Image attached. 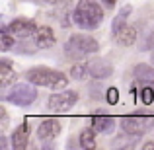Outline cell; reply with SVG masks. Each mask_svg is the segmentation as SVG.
Masks as SVG:
<instances>
[{
    "label": "cell",
    "mask_w": 154,
    "mask_h": 150,
    "mask_svg": "<svg viewBox=\"0 0 154 150\" xmlns=\"http://www.w3.org/2000/svg\"><path fill=\"white\" fill-rule=\"evenodd\" d=\"M0 113H2V127H8V115H6V111L2 109Z\"/></svg>",
    "instance_id": "obj_23"
},
{
    "label": "cell",
    "mask_w": 154,
    "mask_h": 150,
    "mask_svg": "<svg viewBox=\"0 0 154 150\" xmlns=\"http://www.w3.org/2000/svg\"><path fill=\"white\" fill-rule=\"evenodd\" d=\"M105 99L109 101V103L111 105H115L117 101H119V90H117V88H109V90H105Z\"/></svg>",
    "instance_id": "obj_21"
},
{
    "label": "cell",
    "mask_w": 154,
    "mask_h": 150,
    "mask_svg": "<svg viewBox=\"0 0 154 150\" xmlns=\"http://www.w3.org/2000/svg\"><path fill=\"white\" fill-rule=\"evenodd\" d=\"M64 51L70 59L74 60H80L82 57H88V55H94L98 51V41L90 35H82V33H76V35H70L64 45Z\"/></svg>",
    "instance_id": "obj_3"
},
{
    "label": "cell",
    "mask_w": 154,
    "mask_h": 150,
    "mask_svg": "<svg viewBox=\"0 0 154 150\" xmlns=\"http://www.w3.org/2000/svg\"><path fill=\"white\" fill-rule=\"evenodd\" d=\"M43 2H47V4H60V2H64V0H43Z\"/></svg>",
    "instance_id": "obj_24"
},
{
    "label": "cell",
    "mask_w": 154,
    "mask_h": 150,
    "mask_svg": "<svg viewBox=\"0 0 154 150\" xmlns=\"http://www.w3.org/2000/svg\"><path fill=\"white\" fill-rule=\"evenodd\" d=\"M115 37H117V43H119L121 47H131V45H135V41H137V29L133 26H125Z\"/></svg>",
    "instance_id": "obj_14"
},
{
    "label": "cell",
    "mask_w": 154,
    "mask_h": 150,
    "mask_svg": "<svg viewBox=\"0 0 154 150\" xmlns=\"http://www.w3.org/2000/svg\"><path fill=\"white\" fill-rule=\"evenodd\" d=\"M144 150H154V142H146L144 144Z\"/></svg>",
    "instance_id": "obj_25"
},
{
    "label": "cell",
    "mask_w": 154,
    "mask_h": 150,
    "mask_svg": "<svg viewBox=\"0 0 154 150\" xmlns=\"http://www.w3.org/2000/svg\"><path fill=\"white\" fill-rule=\"evenodd\" d=\"M27 140H29V125L23 121L20 127H16V131L12 133V148L22 150L27 146Z\"/></svg>",
    "instance_id": "obj_11"
},
{
    "label": "cell",
    "mask_w": 154,
    "mask_h": 150,
    "mask_svg": "<svg viewBox=\"0 0 154 150\" xmlns=\"http://www.w3.org/2000/svg\"><path fill=\"white\" fill-rule=\"evenodd\" d=\"M140 99H143L144 105H150L152 101H154V90H152V88H148V86H144L143 90H140Z\"/></svg>",
    "instance_id": "obj_20"
},
{
    "label": "cell",
    "mask_w": 154,
    "mask_h": 150,
    "mask_svg": "<svg viewBox=\"0 0 154 150\" xmlns=\"http://www.w3.org/2000/svg\"><path fill=\"white\" fill-rule=\"evenodd\" d=\"M0 86L2 88H6L10 82H14V78H16V70L12 68V63L8 59H2L0 60Z\"/></svg>",
    "instance_id": "obj_15"
},
{
    "label": "cell",
    "mask_w": 154,
    "mask_h": 150,
    "mask_svg": "<svg viewBox=\"0 0 154 150\" xmlns=\"http://www.w3.org/2000/svg\"><path fill=\"white\" fill-rule=\"evenodd\" d=\"M135 78L143 82H154V66L148 64H137L135 66Z\"/></svg>",
    "instance_id": "obj_16"
},
{
    "label": "cell",
    "mask_w": 154,
    "mask_h": 150,
    "mask_svg": "<svg viewBox=\"0 0 154 150\" xmlns=\"http://www.w3.org/2000/svg\"><path fill=\"white\" fill-rule=\"evenodd\" d=\"M26 78L35 86L51 88V90H64L68 84V78L60 70H53V68H45V66H37V68L27 70Z\"/></svg>",
    "instance_id": "obj_2"
},
{
    "label": "cell",
    "mask_w": 154,
    "mask_h": 150,
    "mask_svg": "<svg viewBox=\"0 0 154 150\" xmlns=\"http://www.w3.org/2000/svg\"><path fill=\"white\" fill-rule=\"evenodd\" d=\"M78 101V92L74 90H60L59 94H53L47 105H49L51 111L55 113H66L68 109L74 107V103Z\"/></svg>",
    "instance_id": "obj_5"
},
{
    "label": "cell",
    "mask_w": 154,
    "mask_h": 150,
    "mask_svg": "<svg viewBox=\"0 0 154 150\" xmlns=\"http://www.w3.org/2000/svg\"><path fill=\"white\" fill-rule=\"evenodd\" d=\"M33 41L37 45V49H49V47H53L57 43V37H55L51 27L43 26V27H37V31L33 35Z\"/></svg>",
    "instance_id": "obj_10"
},
{
    "label": "cell",
    "mask_w": 154,
    "mask_h": 150,
    "mask_svg": "<svg viewBox=\"0 0 154 150\" xmlns=\"http://www.w3.org/2000/svg\"><path fill=\"white\" fill-rule=\"evenodd\" d=\"M59 133H60V123L57 119H51V117L43 119L37 127V136L41 140H53L59 136Z\"/></svg>",
    "instance_id": "obj_9"
},
{
    "label": "cell",
    "mask_w": 154,
    "mask_h": 150,
    "mask_svg": "<svg viewBox=\"0 0 154 150\" xmlns=\"http://www.w3.org/2000/svg\"><path fill=\"white\" fill-rule=\"evenodd\" d=\"M152 119H144V117H139V115H127V117H121V129H123L127 135H133V136H140L144 131L148 129V123Z\"/></svg>",
    "instance_id": "obj_6"
},
{
    "label": "cell",
    "mask_w": 154,
    "mask_h": 150,
    "mask_svg": "<svg viewBox=\"0 0 154 150\" xmlns=\"http://www.w3.org/2000/svg\"><path fill=\"white\" fill-rule=\"evenodd\" d=\"M86 74H90V70H88V63H76L74 66L70 68V76L74 80H84Z\"/></svg>",
    "instance_id": "obj_19"
},
{
    "label": "cell",
    "mask_w": 154,
    "mask_h": 150,
    "mask_svg": "<svg viewBox=\"0 0 154 150\" xmlns=\"http://www.w3.org/2000/svg\"><path fill=\"white\" fill-rule=\"evenodd\" d=\"M14 45H16V37L8 31V26H4L2 27V35H0V49L6 53V51H10Z\"/></svg>",
    "instance_id": "obj_18"
},
{
    "label": "cell",
    "mask_w": 154,
    "mask_h": 150,
    "mask_svg": "<svg viewBox=\"0 0 154 150\" xmlns=\"http://www.w3.org/2000/svg\"><path fill=\"white\" fill-rule=\"evenodd\" d=\"M131 12H133V8L129 6V4H127V6H123V8L119 10V14L115 16V20H113V23H111V33H113V35H117L125 26H127V18L131 16Z\"/></svg>",
    "instance_id": "obj_13"
},
{
    "label": "cell",
    "mask_w": 154,
    "mask_h": 150,
    "mask_svg": "<svg viewBox=\"0 0 154 150\" xmlns=\"http://www.w3.org/2000/svg\"><path fill=\"white\" fill-rule=\"evenodd\" d=\"M152 63H154V51H152Z\"/></svg>",
    "instance_id": "obj_26"
},
{
    "label": "cell",
    "mask_w": 154,
    "mask_h": 150,
    "mask_svg": "<svg viewBox=\"0 0 154 150\" xmlns=\"http://www.w3.org/2000/svg\"><path fill=\"white\" fill-rule=\"evenodd\" d=\"M92 127L98 133H102V135H107L115 127V119L109 117V115H94L92 117Z\"/></svg>",
    "instance_id": "obj_12"
},
{
    "label": "cell",
    "mask_w": 154,
    "mask_h": 150,
    "mask_svg": "<svg viewBox=\"0 0 154 150\" xmlns=\"http://www.w3.org/2000/svg\"><path fill=\"white\" fill-rule=\"evenodd\" d=\"M96 129L90 127V129H84L82 133H80V146L82 148H96Z\"/></svg>",
    "instance_id": "obj_17"
},
{
    "label": "cell",
    "mask_w": 154,
    "mask_h": 150,
    "mask_svg": "<svg viewBox=\"0 0 154 150\" xmlns=\"http://www.w3.org/2000/svg\"><path fill=\"white\" fill-rule=\"evenodd\" d=\"M29 84H16L10 90V94H6V101H10L14 105H22V107L31 105L37 99V90L33 86H29Z\"/></svg>",
    "instance_id": "obj_4"
},
{
    "label": "cell",
    "mask_w": 154,
    "mask_h": 150,
    "mask_svg": "<svg viewBox=\"0 0 154 150\" xmlns=\"http://www.w3.org/2000/svg\"><path fill=\"white\" fill-rule=\"evenodd\" d=\"M102 4L105 8H113V6H115V0H102Z\"/></svg>",
    "instance_id": "obj_22"
},
{
    "label": "cell",
    "mask_w": 154,
    "mask_h": 150,
    "mask_svg": "<svg viewBox=\"0 0 154 150\" xmlns=\"http://www.w3.org/2000/svg\"><path fill=\"white\" fill-rule=\"evenodd\" d=\"M72 20L80 29H96L103 22V8L96 0H78Z\"/></svg>",
    "instance_id": "obj_1"
},
{
    "label": "cell",
    "mask_w": 154,
    "mask_h": 150,
    "mask_svg": "<svg viewBox=\"0 0 154 150\" xmlns=\"http://www.w3.org/2000/svg\"><path fill=\"white\" fill-rule=\"evenodd\" d=\"M8 31H10L14 37H18V39H27V37H33V35H35L37 26H35V22H31V20L16 18L14 22H10Z\"/></svg>",
    "instance_id": "obj_7"
},
{
    "label": "cell",
    "mask_w": 154,
    "mask_h": 150,
    "mask_svg": "<svg viewBox=\"0 0 154 150\" xmlns=\"http://www.w3.org/2000/svg\"><path fill=\"white\" fill-rule=\"evenodd\" d=\"M88 70H90V76L96 80H103L109 78L113 74V64L105 59H94L88 63Z\"/></svg>",
    "instance_id": "obj_8"
}]
</instances>
